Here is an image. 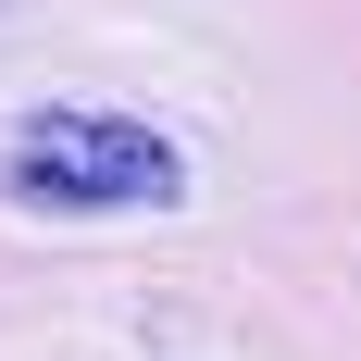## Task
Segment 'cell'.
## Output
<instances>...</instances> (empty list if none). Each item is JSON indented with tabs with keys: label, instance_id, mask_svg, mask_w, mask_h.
Returning a JSON list of instances; mask_svg holds the SVG:
<instances>
[{
	"label": "cell",
	"instance_id": "1",
	"mask_svg": "<svg viewBox=\"0 0 361 361\" xmlns=\"http://www.w3.org/2000/svg\"><path fill=\"white\" fill-rule=\"evenodd\" d=\"M0 187L25 212H175L187 200V149L137 112H87V100H50L13 125L0 149Z\"/></svg>",
	"mask_w": 361,
	"mask_h": 361
}]
</instances>
